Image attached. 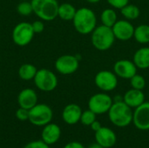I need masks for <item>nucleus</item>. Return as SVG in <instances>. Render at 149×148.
<instances>
[{"instance_id":"obj_1","label":"nucleus","mask_w":149,"mask_h":148,"mask_svg":"<svg viewBox=\"0 0 149 148\" xmlns=\"http://www.w3.org/2000/svg\"><path fill=\"white\" fill-rule=\"evenodd\" d=\"M72 24L75 30L82 34H91L97 26V17L95 12L86 7H82L77 10L72 19Z\"/></svg>"},{"instance_id":"obj_2","label":"nucleus","mask_w":149,"mask_h":148,"mask_svg":"<svg viewBox=\"0 0 149 148\" xmlns=\"http://www.w3.org/2000/svg\"><path fill=\"white\" fill-rule=\"evenodd\" d=\"M107 113L111 123L117 127H126L133 123L134 112L124 101L113 102Z\"/></svg>"},{"instance_id":"obj_3","label":"nucleus","mask_w":149,"mask_h":148,"mask_svg":"<svg viewBox=\"0 0 149 148\" xmlns=\"http://www.w3.org/2000/svg\"><path fill=\"white\" fill-rule=\"evenodd\" d=\"M91 41L95 49L100 51H105L113 45L115 37L111 27L101 24L96 26L91 33Z\"/></svg>"},{"instance_id":"obj_4","label":"nucleus","mask_w":149,"mask_h":148,"mask_svg":"<svg viewBox=\"0 0 149 148\" xmlns=\"http://www.w3.org/2000/svg\"><path fill=\"white\" fill-rule=\"evenodd\" d=\"M33 12L44 21H52L58 17V3L57 0H31Z\"/></svg>"},{"instance_id":"obj_5","label":"nucleus","mask_w":149,"mask_h":148,"mask_svg":"<svg viewBox=\"0 0 149 148\" xmlns=\"http://www.w3.org/2000/svg\"><path fill=\"white\" fill-rule=\"evenodd\" d=\"M53 112L46 104H37L29 110V121L36 126H45L52 122Z\"/></svg>"},{"instance_id":"obj_6","label":"nucleus","mask_w":149,"mask_h":148,"mask_svg":"<svg viewBox=\"0 0 149 148\" xmlns=\"http://www.w3.org/2000/svg\"><path fill=\"white\" fill-rule=\"evenodd\" d=\"M34 83L42 92H52L58 85V78L53 72L48 69L38 70L34 78Z\"/></svg>"},{"instance_id":"obj_7","label":"nucleus","mask_w":149,"mask_h":148,"mask_svg":"<svg viewBox=\"0 0 149 148\" xmlns=\"http://www.w3.org/2000/svg\"><path fill=\"white\" fill-rule=\"evenodd\" d=\"M113 99L106 92L95 93L88 100V109L93 111L96 115L107 113L110 110Z\"/></svg>"},{"instance_id":"obj_8","label":"nucleus","mask_w":149,"mask_h":148,"mask_svg":"<svg viewBox=\"0 0 149 148\" xmlns=\"http://www.w3.org/2000/svg\"><path fill=\"white\" fill-rule=\"evenodd\" d=\"M34 31L31 24L27 22H22L17 24L12 31L13 42L19 46H25L31 43L34 37Z\"/></svg>"},{"instance_id":"obj_9","label":"nucleus","mask_w":149,"mask_h":148,"mask_svg":"<svg viewBox=\"0 0 149 148\" xmlns=\"http://www.w3.org/2000/svg\"><path fill=\"white\" fill-rule=\"evenodd\" d=\"M94 83L96 86L104 92H111L118 85V77L113 72L103 70L96 74Z\"/></svg>"},{"instance_id":"obj_10","label":"nucleus","mask_w":149,"mask_h":148,"mask_svg":"<svg viewBox=\"0 0 149 148\" xmlns=\"http://www.w3.org/2000/svg\"><path fill=\"white\" fill-rule=\"evenodd\" d=\"M79 63L78 58L70 54L60 56L55 62L56 70L63 75H70L76 72V71L79 69Z\"/></svg>"},{"instance_id":"obj_11","label":"nucleus","mask_w":149,"mask_h":148,"mask_svg":"<svg viewBox=\"0 0 149 148\" xmlns=\"http://www.w3.org/2000/svg\"><path fill=\"white\" fill-rule=\"evenodd\" d=\"M133 124L141 131L149 130V101L144 102L134 109L133 116Z\"/></svg>"},{"instance_id":"obj_12","label":"nucleus","mask_w":149,"mask_h":148,"mask_svg":"<svg viewBox=\"0 0 149 148\" xmlns=\"http://www.w3.org/2000/svg\"><path fill=\"white\" fill-rule=\"evenodd\" d=\"M134 26L127 19L117 20L112 27L115 38L121 41H127L134 38Z\"/></svg>"},{"instance_id":"obj_13","label":"nucleus","mask_w":149,"mask_h":148,"mask_svg":"<svg viewBox=\"0 0 149 148\" xmlns=\"http://www.w3.org/2000/svg\"><path fill=\"white\" fill-rule=\"evenodd\" d=\"M137 67L134 63L128 59H120L113 65V72L118 78L130 79L137 73Z\"/></svg>"},{"instance_id":"obj_14","label":"nucleus","mask_w":149,"mask_h":148,"mask_svg":"<svg viewBox=\"0 0 149 148\" xmlns=\"http://www.w3.org/2000/svg\"><path fill=\"white\" fill-rule=\"evenodd\" d=\"M95 140L104 148H111L116 144L117 136L111 128L101 126L100 130L95 132Z\"/></svg>"},{"instance_id":"obj_15","label":"nucleus","mask_w":149,"mask_h":148,"mask_svg":"<svg viewBox=\"0 0 149 148\" xmlns=\"http://www.w3.org/2000/svg\"><path fill=\"white\" fill-rule=\"evenodd\" d=\"M61 136V129L55 123H49L43 126L41 132V140L49 146H52L58 141Z\"/></svg>"},{"instance_id":"obj_16","label":"nucleus","mask_w":149,"mask_h":148,"mask_svg":"<svg viewBox=\"0 0 149 148\" xmlns=\"http://www.w3.org/2000/svg\"><path fill=\"white\" fill-rule=\"evenodd\" d=\"M81 107L77 104H69L65 106L62 112V119L67 125H76L80 121L82 114Z\"/></svg>"},{"instance_id":"obj_17","label":"nucleus","mask_w":149,"mask_h":148,"mask_svg":"<svg viewBox=\"0 0 149 148\" xmlns=\"http://www.w3.org/2000/svg\"><path fill=\"white\" fill-rule=\"evenodd\" d=\"M17 104L19 107L30 110L38 104V95L31 88L22 90L17 96Z\"/></svg>"},{"instance_id":"obj_18","label":"nucleus","mask_w":149,"mask_h":148,"mask_svg":"<svg viewBox=\"0 0 149 148\" xmlns=\"http://www.w3.org/2000/svg\"><path fill=\"white\" fill-rule=\"evenodd\" d=\"M123 101L131 108L135 109L145 102V94L141 90L132 88L125 92Z\"/></svg>"},{"instance_id":"obj_19","label":"nucleus","mask_w":149,"mask_h":148,"mask_svg":"<svg viewBox=\"0 0 149 148\" xmlns=\"http://www.w3.org/2000/svg\"><path fill=\"white\" fill-rule=\"evenodd\" d=\"M133 62L139 69L149 68V47H141L134 54Z\"/></svg>"},{"instance_id":"obj_20","label":"nucleus","mask_w":149,"mask_h":148,"mask_svg":"<svg viewBox=\"0 0 149 148\" xmlns=\"http://www.w3.org/2000/svg\"><path fill=\"white\" fill-rule=\"evenodd\" d=\"M76 8L69 3H64L62 4H59L58 6V17H59L61 19L65 20V21H70L73 19L75 14H76Z\"/></svg>"},{"instance_id":"obj_21","label":"nucleus","mask_w":149,"mask_h":148,"mask_svg":"<svg viewBox=\"0 0 149 148\" xmlns=\"http://www.w3.org/2000/svg\"><path fill=\"white\" fill-rule=\"evenodd\" d=\"M134 39L141 44H147L149 43V25L140 24L134 29Z\"/></svg>"},{"instance_id":"obj_22","label":"nucleus","mask_w":149,"mask_h":148,"mask_svg":"<svg viewBox=\"0 0 149 148\" xmlns=\"http://www.w3.org/2000/svg\"><path fill=\"white\" fill-rule=\"evenodd\" d=\"M100 20H101L103 25H106V26H108V27H111L112 28L114 25V24L117 22V20H118L117 13L112 8L105 9L101 12Z\"/></svg>"},{"instance_id":"obj_23","label":"nucleus","mask_w":149,"mask_h":148,"mask_svg":"<svg viewBox=\"0 0 149 148\" xmlns=\"http://www.w3.org/2000/svg\"><path fill=\"white\" fill-rule=\"evenodd\" d=\"M37 72H38V70L33 65L24 64L20 66V68L18 70V75L20 77V79H22L23 80L29 81V80L34 79Z\"/></svg>"},{"instance_id":"obj_24","label":"nucleus","mask_w":149,"mask_h":148,"mask_svg":"<svg viewBox=\"0 0 149 148\" xmlns=\"http://www.w3.org/2000/svg\"><path fill=\"white\" fill-rule=\"evenodd\" d=\"M120 12H121L122 16L127 20L137 19L140 17V14H141L140 8L137 5L130 4V3H127L123 8H121L120 9Z\"/></svg>"},{"instance_id":"obj_25","label":"nucleus","mask_w":149,"mask_h":148,"mask_svg":"<svg viewBox=\"0 0 149 148\" xmlns=\"http://www.w3.org/2000/svg\"><path fill=\"white\" fill-rule=\"evenodd\" d=\"M130 84L132 88L137 89V90H143L146 87V79L142 75H140L136 73L134 77H132L130 79Z\"/></svg>"},{"instance_id":"obj_26","label":"nucleus","mask_w":149,"mask_h":148,"mask_svg":"<svg viewBox=\"0 0 149 148\" xmlns=\"http://www.w3.org/2000/svg\"><path fill=\"white\" fill-rule=\"evenodd\" d=\"M95 120H96V114L93 111L88 109L86 111L82 112L81 118H80V122L82 125L90 126Z\"/></svg>"},{"instance_id":"obj_27","label":"nucleus","mask_w":149,"mask_h":148,"mask_svg":"<svg viewBox=\"0 0 149 148\" xmlns=\"http://www.w3.org/2000/svg\"><path fill=\"white\" fill-rule=\"evenodd\" d=\"M17 11L21 16H30L33 12L31 2L23 1L19 3L17 7Z\"/></svg>"},{"instance_id":"obj_28","label":"nucleus","mask_w":149,"mask_h":148,"mask_svg":"<svg viewBox=\"0 0 149 148\" xmlns=\"http://www.w3.org/2000/svg\"><path fill=\"white\" fill-rule=\"evenodd\" d=\"M16 118L20 121H25L29 120V110L19 107L16 112Z\"/></svg>"},{"instance_id":"obj_29","label":"nucleus","mask_w":149,"mask_h":148,"mask_svg":"<svg viewBox=\"0 0 149 148\" xmlns=\"http://www.w3.org/2000/svg\"><path fill=\"white\" fill-rule=\"evenodd\" d=\"M24 148H51L49 145L45 143L42 140H34L27 143Z\"/></svg>"},{"instance_id":"obj_30","label":"nucleus","mask_w":149,"mask_h":148,"mask_svg":"<svg viewBox=\"0 0 149 148\" xmlns=\"http://www.w3.org/2000/svg\"><path fill=\"white\" fill-rule=\"evenodd\" d=\"M129 0H107V3L115 9H121L128 3Z\"/></svg>"},{"instance_id":"obj_31","label":"nucleus","mask_w":149,"mask_h":148,"mask_svg":"<svg viewBox=\"0 0 149 148\" xmlns=\"http://www.w3.org/2000/svg\"><path fill=\"white\" fill-rule=\"evenodd\" d=\"M31 26H32V29L35 33H40L45 29V24L41 20H37V21L33 22L31 24Z\"/></svg>"},{"instance_id":"obj_32","label":"nucleus","mask_w":149,"mask_h":148,"mask_svg":"<svg viewBox=\"0 0 149 148\" xmlns=\"http://www.w3.org/2000/svg\"><path fill=\"white\" fill-rule=\"evenodd\" d=\"M63 148H86L80 142L78 141H72L67 143Z\"/></svg>"},{"instance_id":"obj_33","label":"nucleus","mask_w":149,"mask_h":148,"mask_svg":"<svg viewBox=\"0 0 149 148\" xmlns=\"http://www.w3.org/2000/svg\"><path fill=\"white\" fill-rule=\"evenodd\" d=\"M101 126H101V124H100L97 120H95V121H94V122L90 126L91 129H92L93 132H97L98 130H100V129L101 128Z\"/></svg>"},{"instance_id":"obj_34","label":"nucleus","mask_w":149,"mask_h":148,"mask_svg":"<svg viewBox=\"0 0 149 148\" xmlns=\"http://www.w3.org/2000/svg\"><path fill=\"white\" fill-rule=\"evenodd\" d=\"M87 148H104L103 147H101L100 144H98L97 142L96 143H94V144H91L89 147Z\"/></svg>"},{"instance_id":"obj_35","label":"nucleus","mask_w":149,"mask_h":148,"mask_svg":"<svg viewBox=\"0 0 149 148\" xmlns=\"http://www.w3.org/2000/svg\"><path fill=\"white\" fill-rule=\"evenodd\" d=\"M86 2H88V3H99L100 0H86Z\"/></svg>"},{"instance_id":"obj_36","label":"nucleus","mask_w":149,"mask_h":148,"mask_svg":"<svg viewBox=\"0 0 149 148\" xmlns=\"http://www.w3.org/2000/svg\"><path fill=\"white\" fill-rule=\"evenodd\" d=\"M20 1H26V0H20Z\"/></svg>"}]
</instances>
